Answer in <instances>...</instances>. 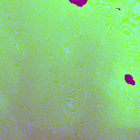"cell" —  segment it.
<instances>
[{"mask_svg": "<svg viewBox=\"0 0 140 140\" xmlns=\"http://www.w3.org/2000/svg\"><path fill=\"white\" fill-rule=\"evenodd\" d=\"M125 80L127 84L131 85H135V82L134 81V79L130 74H126L125 76Z\"/></svg>", "mask_w": 140, "mask_h": 140, "instance_id": "1", "label": "cell"}, {"mask_svg": "<svg viewBox=\"0 0 140 140\" xmlns=\"http://www.w3.org/2000/svg\"><path fill=\"white\" fill-rule=\"evenodd\" d=\"M70 2L71 3L76 4L77 6L79 7H82L83 5L86 4L87 1V0H86V1H84V0H79V1L78 0H75V1H70Z\"/></svg>", "mask_w": 140, "mask_h": 140, "instance_id": "2", "label": "cell"}]
</instances>
